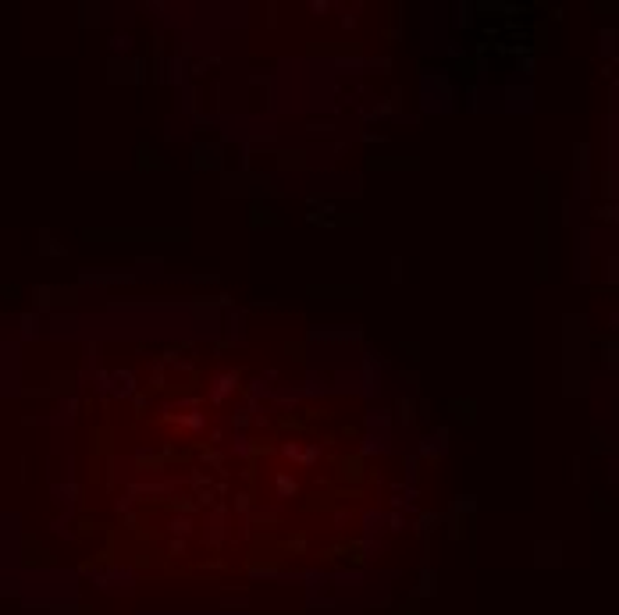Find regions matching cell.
<instances>
[{
	"label": "cell",
	"mask_w": 619,
	"mask_h": 615,
	"mask_svg": "<svg viewBox=\"0 0 619 615\" xmlns=\"http://www.w3.org/2000/svg\"><path fill=\"white\" fill-rule=\"evenodd\" d=\"M313 295H360V288H313Z\"/></svg>",
	"instance_id": "1"
}]
</instances>
